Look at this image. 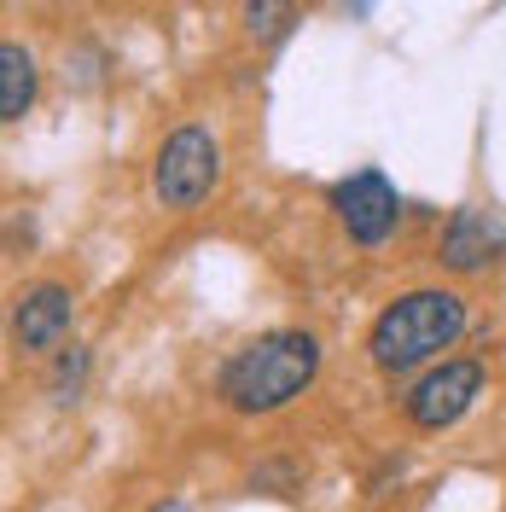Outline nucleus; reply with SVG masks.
I'll use <instances>...</instances> for the list:
<instances>
[{
    "mask_svg": "<svg viewBox=\"0 0 506 512\" xmlns=\"http://www.w3.org/2000/svg\"><path fill=\"white\" fill-rule=\"evenodd\" d=\"M315 373H320L315 332L280 326V332H262L245 350L227 355L222 379H216V396L233 414H274L285 402H297L315 384Z\"/></svg>",
    "mask_w": 506,
    "mask_h": 512,
    "instance_id": "obj_1",
    "label": "nucleus"
},
{
    "mask_svg": "<svg viewBox=\"0 0 506 512\" xmlns=\"http://www.w3.org/2000/svg\"><path fill=\"white\" fill-rule=\"evenodd\" d=\"M460 332H466V297L460 291H402L396 303L379 309L373 332H367V355L379 373H408V367H425L431 355L454 350Z\"/></svg>",
    "mask_w": 506,
    "mask_h": 512,
    "instance_id": "obj_2",
    "label": "nucleus"
},
{
    "mask_svg": "<svg viewBox=\"0 0 506 512\" xmlns=\"http://www.w3.org/2000/svg\"><path fill=\"white\" fill-rule=\"evenodd\" d=\"M222 175V146L204 123L175 128L158 146V163H152V192H158L163 210H198L210 187Z\"/></svg>",
    "mask_w": 506,
    "mask_h": 512,
    "instance_id": "obj_3",
    "label": "nucleus"
},
{
    "mask_svg": "<svg viewBox=\"0 0 506 512\" xmlns=\"http://www.w3.org/2000/svg\"><path fill=\"white\" fill-rule=\"evenodd\" d=\"M332 210H338V222H344V233L355 245H384L396 233V222H402V198H396V187L384 181L379 169L344 175L332 187Z\"/></svg>",
    "mask_w": 506,
    "mask_h": 512,
    "instance_id": "obj_4",
    "label": "nucleus"
},
{
    "mask_svg": "<svg viewBox=\"0 0 506 512\" xmlns=\"http://www.w3.org/2000/svg\"><path fill=\"white\" fill-rule=\"evenodd\" d=\"M477 396H483V367L477 361H437L408 390V419L419 431H448L454 419H466Z\"/></svg>",
    "mask_w": 506,
    "mask_h": 512,
    "instance_id": "obj_5",
    "label": "nucleus"
},
{
    "mask_svg": "<svg viewBox=\"0 0 506 512\" xmlns=\"http://www.w3.org/2000/svg\"><path fill=\"white\" fill-rule=\"evenodd\" d=\"M506 233L495 216H483V210H454L443 227V239H437V262H443L448 274H477V268H489L495 256H501Z\"/></svg>",
    "mask_w": 506,
    "mask_h": 512,
    "instance_id": "obj_6",
    "label": "nucleus"
},
{
    "mask_svg": "<svg viewBox=\"0 0 506 512\" xmlns=\"http://www.w3.org/2000/svg\"><path fill=\"white\" fill-rule=\"evenodd\" d=\"M70 315H76V297L70 286L59 280H41L18 297V315H12V332H18V344L24 350H53L64 332H70Z\"/></svg>",
    "mask_w": 506,
    "mask_h": 512,
    "instance_id": "obj_7",
    "label": "nucleus"
},
{
    "mask_svg": "<svg viewBox=\"0 0 506 512\" xmlns=\"http://www.w3.org/2000/svg\"><path fill=\"white\" fill-rule=\"evenodd\" d=\"M30 105H35V59L18 41H6V47H0V117L18 123Z\"/></svg>",
    "mask_w": 506,
    "mask_h": 512,
    "instance_id": "obj_8",
    "label": "nucleus"
},
{
    "mask_svg": "<svg viewBox=\"0 0 506 512\" xmlns=\"http://www.w3.org/2000/svg\"><path fill=\"white\" fill-rule=\"evenodd\" d=\"M291 24V0H245V35L251 41H274Z\"/></svg>",
    "mask_w": 506,
    "mask_h": 512,
    "instance_id": "obj_9",
    "label": "nucleus"
},
{
    "mask_svg": "<svg viewBox=\"0 0 506 512\" xmlns=\"http://www.w3.org/2000/svg\"><path fill=\"white\" fill-rule=\"evenodd\" d=\"M82 373H88V350H70V355L59 361V373H53V390H59L64 402L76 396V384H82Z\"/></svg>",
    "mask_w": 506,
    "mask_h": 512,
    "instance_id": "obj_10",
    "label": "nucleus"
},
{
    "mask_svg": "<svg viewBox=\"0 0 506 512\" xmlns=\"http://www.w3.org/2000/svg\"><path fill=\"white\" fill-rule=\"evenodd\" d=\"M152 512H192V507H187V501H158Z\"/></svg>",
    "mask_w": 506,
    "mask_h": 512,
    "instance_id": "obj_11",
    "label": "nucleus"
}]
</instances>
